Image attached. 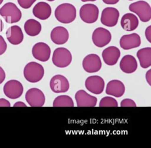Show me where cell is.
<instances>
[{
  "label": "cell",
  "instance_id": "obj_1",
  "mask_svg": "<svg viewBox=\"0 0 151 148\" xmlns=\"http://www.w3.org/2000/svg\"><path fill=\"white\" fill-rule=\"evenodd\" d=\"M54 15L60 22L70 24L73 22L76 18V8L70 3H63L57 6L54 11Z\"/></svg>",
  "mask_w": 151,
  "mask_h": 148
},
{
  "label": "cell",
  "instance_id": "obj_2",
  "mask_svg": "<svg viewBox=\"0 0 151 148\" xmlns=\"http://www.w3.org/2000/svg\"><path fill=\"white\" fill-rule=\"evenodd\" d=\"M24 76L27 81L30 83L40 81L44 75V69L42 65L34 61L28 63L23 71Z\"/></svg>",
  "mask_w": 151,
  "mask_h": 148
},
{
  "label": "cell",
  "instance_id": "obj_3",
  "mask_svg": "<svg viewBox=\"0 0 151 148\" xmlns=\"http://www.w3.org/2000/svg\"><path fill=\"white\" fill-rule=\"evenodd\" d=\"M0 15L8 24H14L20 21L22 13L14 3L9 2L0 8Z\"/></svg>",
  "mask_w": 151,
  "mask_h": 148
},
{
  "label": "cell",
  "instance_id": "obj_4",
  "mask_svg": "<svg viewBox=\"0 0 151 148\" xmlns=\"http://www.w3.org/2000/svg\"><path fill=\"white\" fill-rule=\"evenodd\" d=\"M129 9L136 14L142 22H146L151 19V7L149 3L145 1H138L130 4Z\"/></svg>",
  "mask_w": 151,
  "mask_h": 148
},
{
  "label": "cell",
  "instance_id": "obj_5",
  "mask_svg": "<svg viewBox=\"0 0 151 148\" xmlns=\"http://www.w3.org/2000/svg\"><path fill=\"white\" fill-rule=\"evenodd\" d=\"M52 61L56 67L64 68L71 64L72 55L68 49L64 47H59L54 51Z\"/></svg>",
  "mask_w": 151,
  "mask_h": 148
},
{
  "label": "cell",
  "instance_id": "obj_6",
  "mask_svg": "<svg viewBox=\"0 0 151 148\" xmlns=\"http://www.w3.org/2000/svg\"><path fill=\"white\" fill-rule=\"evenodd\" d=\"M79 14L83 22L87 24H93L98 19L99 10L98 7L93 4H86L81 6Z\"/></svg>",
  "mask_w": 151,
  "mask_h": 148
},
{
  "label": "cell",
  "instance_id": "obj_7",
  "mask_svg": "<svg viewBox=\"0 0 151 148\" xmlns=\"http://www.w3.org/2000/svg\"><path fill=\"white\" fill-rule=\"evenodd\" d=\"M3 91L5 96L11 99L19 98L24 91V87L21 82L17 80L8 81L4 85Z\"/></svg>",
  "mask_w": 151,
  "mask_h": 148
},
{
  "label": "cell",
  "instance_id": "obj_8",
  "mask_svg": "<svg viewBox=\"0 0 151 148\" xmlns=\"http://www.w3.org/2000/svg\"><path fill=\"white\" fill-rule=\"evenodd\" d=\"M119 15V11L116 8L106 7L101 12L100 21L106 27H113L117 24Z\"/></svg>",
  "mask_w": 151,
  "mask_h": 148
},
{
  "label": "cell",
  "instance_id": "obj_9",
  "mask_svg": "<svg viewBox=\"0 0 151 148\" xmlns=\"http://www.w3.org/2000/svg\"><path fill=\"white\" fill-rule=\"evenodd\" d=\"M111 40L110 32L103 27L96 28L92 34V41L97 47L102 48L107 45Z\"/></svg>",
  "mask_w": 151,
  "mask_h": 148
},
{
  "label": "cell",
  "instance_id": "obj_10",
  "mask_svg": "<svg viewBox=\"0 0 151 148\" xmlns=\"http://www.w3.org/2000/svg\"><path fill=\"white\" fill-rule=\"evenodd\" d=\"M25 100L31 107H41L44 106L45 98L42 91L37 88L29 89L25 94Z\"/></svg>",
  "mask_w": 151,
  "mask_h": 148
},
{
  "label": "cell",
  "instance_id": "obj_11",
  "mask_svg": "<svg viewBox=\"0 0 151 148\" xmlns=\"http://www.w3.org/2000/svg\"><path fill=\"white\" fill-rule=\"evenodd\" d=\"M82 65L83 69L87 73H96L101 68V61L98 55L96 54H90L84 58Z\"/></svg>",
  "mask_w": 151,
  "mask_h": 148
},
{
  "label": "cell",
  "instance_id": "obj_12",
  "mask_svg": "<svg viewBox=\"0 0 151 148\" xmlns=\"http://www.w3.org/2000/svg\"><path fill=\"white\" fill-rule=\"evenodd\" d=\"M50 87L52 91L55 93L67 92L70 87V84L64 75L57 74L53 76L50 82Z\"/></svg>",
  "mask_w": 151,
  "mask_h": 148
},
{
  "label": "cell",
  "instance_id": "obj_13",
  "mask_svg": "<svg viewBox=\"0 0 151 148\" xmlns=\"http://www.w3.org/2000/svg\"><path fill=\"white\" fill-rule=\"evenodd\" d=\"M85 87L90 92L94 94H100L104 90V81L103 78L99 75L90 76L85 81Z\"/></svg>",
  "mask_w": 151,
  "mask_h": 148
},
{
  "label": "cell",
  "instance_id": "obj_14",
  "mask_svg": "<svg viewBox=\"0 0 151 148\" xmlns=\"http://www.w3.org/2000/svg\"><path fill=\"white\" fill-rule=\"evenodd\" d=\"M32 54L34 58L42 62H45L50 57L51 49L46 43L39 42L32 47Z\"/></svg>",
  "mask_w": 151,
  "mask_h": 148
},
{
  "label": "cell",
  "instance_id": "obj_15",
  "mask_svg": "<svg viewBox=\"0 0 151 148\" xmlns=\"http://www.w3.org/2000/svg\"><path fill=\"white\" fill-rule=\"evenodd\" d=\"M120 46L124 50L139 47L141 44L140 37L137 33L123 35L119 41Z\"/></svg>",
  "mask_w": 151,
  "mask_h": 148
},
{
  "label": "cell",
  "instance_id": "obj_16",
  "mask_svg": "<svg viewBox=\"0 0 151 148\" xmlns=\"http://www.w3.org/2000/svg\"><path fill=\"white\" fill-rule=\"evenodd\" d=\"M75 99L78 107H95L97 98L90 95L84 90H80L75 94Z\"/></svg>",
  "mask_w": 151,
  "mask_h": 148
},
{
  "label": "cell",
  "instance_id": "obj_17",
  "mask_svg": "<svg viewBox=\"0 0 151 148\" xmlns=\"http://www.w3.org/2000/svg\"><path fill=\"white\" fill-rule=\"evenodd\" d=\"M50 38L54 44L62 45L67 42L69 38V33L68 30L64 27L58 26L54 28L51 31Z\"/></svg>",
  "mask_w": 151,
  "mask_h": 148
},
{
  "label": "cell",
  "instance_id": "obj_18",
  "mask_svg": "<svg viewBox=\"0 0 151 148\" xmlns=\"http://www.w3.org/2000/svg\"><path fill=\"white\" fill-rule=\"evenodd\" d=\"M120 56V50L115 46H110L102 52V58L104 62L108 65H115Z\"/></svg>",
  "mask_w": 151,
  "mask_h": 148
},
{
  "label": "cell",
  "instance_id": "obj_19",
  "mask_svg": "<svg viewBox=\"0 0 151 148\" xmlns=\"http://www.w3.org/2000/svg\"><path fill=\"white\" fill-rule=\"evenodd\" d=\"M5 35L9 42L12 45H18L24 40L22 31L18 25H12L8 28Z\"/></svg>",
  "mask_w": 151,
  "mask_h": 148
},
{
  "label": "cell",
  "instance_id": "obj_20",
  "mask_svg": "<svg viewBox=\"0 0 151 148\" xmlns=\"http://www.w3.org/2000/svg\"><path fill=\"white\" fill-rule=\"evenodd\" d=\"M32 14L39 19L46 20L51 16V8L45 2H39L33 7Z\"/></svg>",
  "mask_w": 151,
  "mask_h": 148
},
{
  "label": "cell",
  "instance_id": "obj_21",
  "mask_svg": "<svg viewBox=\"0 0 151 148\" xmlns=\"http://www.w3.org/2000/svg\"><path fill=\"white\" fill-rule=\"evenodd\" d=\"M124 91L125 87L124 84L118 80H111L106 85V93L110 96L120 97L124 94Z\"/></svg>",
  "mask_w": 151,
  "mask_h": 148
},
{
  "label": "cell",
  "instance_id": "obj_22",
  "mask_svg": "<svg viewBox=\"0 0 151 148\" xmlns=\"http://www.w3.org/2000/svg\"><path fill=\"white\" fill-rule=\"evenodd\" d=\"M122 28L127 31L135 30L139 25L137 17L132 13H126L124 14L120 20Z\"/></svg>",
  "mask_w": 151,
  "mask_h": 148
},
{
  "label": "cell",
  "instance_id": "obj_23",
  "mask_svg": "<svg viewBox=\"0 0 151 148\" xmlns=\"http://www.w3.org/2000/svg\"><path fill=\"white\" fill-rule=\"evenodd\" d=\"M120 68L125 73L131 74L137 68V63L136 58L131 55H126L120 62Z\"/></svg>",
  "mask_w": 151,
  "mask_h": 148
},
{
  "label": "cell",
  "instance_id": "obj_24",
  "mask_svg": "<svg viewBox=\"0 0 151 148\" xmlns=\"http://www.w3.org/2000/svg\"><path fill=\"white\" fill-rule=\"evenodd\" d=\"M137 57L140 65L143 68H147L151 65V48L146 47L140 49L137 52Z\"/></svg>",
  "mask_w": 151,
  "mask_h": 148
},
{
  "label": "cell",
  "instance_id": "obj_25",
  "mask_svg": "<svg viewBox=\"0 0 151 148\" xmlns=\"http://www.w3.org/2000/svg\"><path fill=\"white\" fill-rule=\"evenodd\" d=\"M25 33L31 37L38 35L41 31V25L40 22L34 19L27 20L24 25Z\"/></svg>",
  "mask_w": 151,
  "mask_h": 148
},
{
  "label": "cell",
  "instance_id": "obj_26",
  "mask_svg": "<svg viewBox=\"0 0 151 148\" xmlns=\"http://www.w3.org/2000/svg\"><path fill=\"white\" fill-rule=\"evenodd\" d=\"M53 107H73V99L68 96L62 95L57 97L52 103Z\"/></svg>",
  "mask_w": 151,
  "mask_h": 148
},
{
  "label": "cell",
  "instance_id": "obj_27",
  "mask_svg": "<svg viewBox=\"0 0 151 148\" xmlns=\"http://www.w3.org/2000/svg\"><path fill=\"white\" fill-rule=\"evenodd\" d=\"M100 107H117L118 103L115 98L106 96L102 98L99 103Z\"/></svg>",
  "mask_w": 151,
  "mask_h": 148
},
{
  "label": "cell",
  "instance_id": "obj_28",
  "mask_svg": "<svg viewBox=\"0 0 151 148\" xmlns=\"http://www.w3.org/2000/svg\"><path fill=\"white\" fill-rule=\"evenodd\" d=\"M37 0H17L19 5L24 9L29 8Z\"/></svg>",
  "mask_w": 151,
  "mask_h": 148
},
{
  "label": "cell",
  "instance_id": "obj_29",
  "mask_svg": "<svg viewBox=\"0 0 151 148\" xmlns=\"http://www.w3.org/2000/svg\"><path fill=\"white\" fill-rule=\"evenodd\" d=\"M121 107H136V104L130 98H124L120 103Z\"/></svg>",
  "mask_w": 151,
  "mask_h": 148
},
{
  "label": "cell",
  "instance_id": "obj_30",
  "mask_svg": "<svg viewBox=\"0 0 151 148\" xmlns=\"http://www.w3.org/2000/svg\"><path fill=\"white\" fill-rule=\"evenodd\" d=\"M7 49V44L4 37L0 35V55L5 53Z\"/></svg>",
  "mask_w": 151,
  "mask_h": 148
},
{
  "label": "cell",
  "instance_id": "obj_31",
  "mask_svg": "<svg viewBox=\"0 0 151 148\" xmlns=\"http://www.w3.org/2000/svg\"><path fill=\"white\" fill-rule=\"evenodd\" d=\"M145 34L147 40L149 42H151V25H149L146 28V29H145Z\"/></svg>",
  "mask_w": 151,
  "mask_h": 148
},
{
  "label": "cell",
  "instance_id": "obj_32",
  "mask_svg": "<svg viewBox=\"0 0 151 148\" xmlns=\"http://www.w3.org/2000/svg\"><path fill=\"white\" fill-rule=\"evenodd\" d=\"M11 104L8 100L5 98H0V107H10Z\"/></svg>",
  "mask_w": 151,
  "mask_h": 148
},
{
  "label": "cell",
  "instance_id": "obj_33",
  "mask_svg": "<svg viewBox=\"0 0 151 148\" xmlns=\"http://www.w3.org/2000/svg\"><path fill=\"white\" fill-rule=\"evenodd\" d=\"M5 73L4 69L0 66V84H2L5 79Z\"/></svg>",
  "mask_w": 151,
  "mask_h": 148
},
{
  "label": "cell",
  "instance_id": "obj_34",
  "mask_svg": "<svg viewBox=\"0 0 151 148\" xmlns=\"http://www.w3.org/2000/svg\"><path fill=\"white\" fill-rule=\"evenodd\" d=\"M102 1L106 4L114 5V4H116L117 3H118V2L120 0H102Z\"/></svg>",
  "mask_w": 151,
  "mask_h": 148
},
{
  "label": "cell",
  "instance_id": "obj_35",
  "mask_svg": "<svg viewBox=\"0 0 151 148\" xmlns=\"http://www.w3.org/2000/svg\"><path fill=\"white\" fill-rule=\"evenodd\" d=\"M150 72H151V70H149L146 74V79L148 83V84L149 85H151V74H150Z\"/></svg>",
  "mask_w": 151,
  "mask_h": 148
},
{
  "label": "cell",
  "instance_id": "obj_36",
  "mask_svg": "<svg viewBox=\"0 0 151 148\" xmlns=\"http://www.w3.org/2000/svg\"><path fill=\"white\" fill-rule=\"evenodd\" d=\"M13 106H14V107H27L26 104H25L24 103L22 102V101H18V102H16V103L14 104Z\"/></svg>",
  "mask_w": 151,
  "mask_h": 148
},
{
  "label": "cell",
  "instance_id": "obj_37",
  "mask_svg": "<svg viewBox=\"0 0 151 148\" xmlns=\"http://www.w3.org/2000/svg\"><path fill=\"white\" fill-rule=\"evenodd\" d=\"M4 23L2 21V19L0 18V32H1L2 31V30L4 29Z\"/></svg>",
  "mask_w": 151,
  "mask_h": 148
},
{
  "label": "cell",
  "instance_id": "obj_38",
  "mask_svg": "<svg viewBox=\"0 0 151 148\" xmlns=\"http://www.w3.org/2000/svg\"><path fill=\"white\" fill-rule=\"evenodd\" d=\"M82 2H94L96 1V0H81Z\"/></svg>",
  "mask_w": 151,
  "mask_h": 148
},
{
  "label": "cell",
  "instance_id": "obj_39",
  "mask_svg": "<svg viewBox=\"0 0 151 148\" xmlns=\"http://www.w3.org/2000/svg\"><path fill=\"white\" fill-rule=\"evenodd\" d=\"M3 1H4V0H0V5H1V4L3 2Z\"/></svg>",
  "mask_w": 151,
  "mask_h": 148
},
{
  "label": "cell",
  "instance_id": "obj_40",
  "mask_svg": "<svg viewBox=\"0 0 151 148\" xmlns=\"http://www.w3.org/2000/svg\"><path fill=\"white\" fill-rule=\"evenodd\" d=\"M46 1H50V2H52V1H54L55 0H46Z\"/></svg>",
  "mask_w": 151,
  "mask_h": 148
},
{
  "label": "cell",
  "instance_id": "obj_41",
  "mask_svg": "<svg viewBox=\"0 0 151 148\" xmlns=\"http://www.w3.org/2000/svg\"><path fill=\"white\" fill-rule=\"evenodd\" d=\"M128 1H133V0H128Z\"/></svg>",
  "mask_w": 151,
  "mask_h": 148
}]
</instances>
